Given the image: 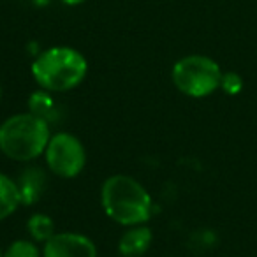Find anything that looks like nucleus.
I'll use <instances>...</instances> for the list:
<instances>
[{"label":"nucleus","mask_w":257,"mask_h":257,"mask_svg":"<svg viewBox=\"0 0 257 257\" xmlns=\"http://www.w3.org/2000/svg\"><path fill=\"white\" fill-rule=\"evenodd\" d=\"M51 138L50 123L32 113H18L0 123V152L18 162L41 157Z\"/></svg>","instance_id":"obj_3"},{"label":"nucleus","mask_w":257,"mask_h":257,"mask_svg":"<svg viewBox=\"0 0 257 257\" xmlns=\"http://www.w3.org/2000/svg\"><path fill=\"white\" fill-rule=\"evenodd\" d=\"M16 185H18L20 190L22 204L32 206L44 194V189H46V175L39 168H27L20 175V178L16 180Z\"/></svg>","instance_id":"obj_8"},{"label":"nucleus","mask_w":257,"mask_h":257,"mask_svg":"<svg viewBox=\"0 0 257 257\" xmlns=\"http://www.w3.org/2000/svg\"><path fill=\"white\" fill-rule=\"evenodd\" d=\"M0 257H4V252H2V250H0Z\"/></svg>","instance_id":"obj_16"},{"label":"nucleus","mask_w":257,"mask_h":257,"mask_svg":"<svg viewBox=\"0 0 257 257\" xmlns=\"http://www.w3.org/2000/svg\"><path fill=\"white\" fill-rule=\"evenodd\" d=\"M60 2L65 6H79V4H83V2H86V0H60Z\"/></svg>","instance_id":"obj_15"},{"label":"nucleus","mask_w":257,"mask_h":257,"mask_svg":"<svg viewBox=\"0 0 257 257\" xmlns=\"http://www.w3.org/2000/svg\"><path fill=\"white\" fill-rule=\"evenodd\" d=\"M30 2H32L34 6H37V8H46L51 0H30Z\"/></svg>","instance_id":"obj_14"},{"label":"nucleus","mask_w":257,"mask_h":257,"mask_svg":"<svg viewBox=\"0 0 257 257\" xmlns=\"http://www.w3.org/2000/svg\"><path fill=\"white\" fill-rule=\"evenodd\" d=\"M30 72L43 90L62 93L81 85L88 72V62L74 48L53 46L37 55L30 65Z\"/></svg>","instance_id":"obj_2"},{"label":"nucleus","mask_w":257,"mask_h":257,"mask_svg":"<svg viewBox=\"0 0 257 257\" xmlns=\"http://www.w3.org/2000/svg\"><path fill=\"white\" fill-rule=\"evenodd\" d=\"M4 257H43L39 252L37 245L34 241H27V239H16L6 248Z\"/></svg>","instance_id":"obj_12"},{"label":"nucleus","mask_w":257,"mask_h":257,"mask_svg":"<svg viewBox=\"0 0 257 257\" xmlns=\"http://www.w3.org/2000/svg\"><path fill=\"white\" fill-rule=\"evenodd\" d=\"M22 204L18 185L8 175L0 173V222L11 217Z\"/></svg>","instance_id":"obj_9"},{"label":"nucleus","mask_w":257,"mask_h":257,"mask_svg":"<svg viewBox=\"0 0 257 257\" xmlns=\"http://www.w3.org/2000/svg\"><path fill=\"white\" fill-rule=\"evenodd\" d=\"M43 257H97V246L79 232H55L44 243Z\"/></svg>","instance_id":"obj_6"},{"label":"nucleus","mask_w":257,"mask_h":257,"mask_svg":"<svg viewBox=\"0 0 257 257\" xmlns=\"http://www.w3.org/2000/svg\"><path fill=\"white\" fill-rule=\"evenodd\" d=\"M220 88L227 95H238L243 90V79L238 72H224L220 79Z\"/></svg>","instance_id":"obj_13"},{"label":"nucleus","mask_w":257,"mask_h":257,"mask_svg":"<svg viewBox=\"0 0 257 257\" xmlns=\"http://www.w3.org/2000/svg\"><path fill=\"white\" fill-rule=\"evenodd\" d=\"M27 231L36 243H46L55 236V222L46 213H34L27 220Z\"/></svg>","instance_id":"obj_11"},{"label":"nucleus","mask_w":257,"mask_h":257,"mask_svg":"<svg viewBox=\"0 0 257 257\" xmlns=\"http://www.w3.org/2000/svg\"><path fill=\"white\" fill-rule=\"evenodd\" d=\"M100 203L107 217L123 227L150 220L154 201L148 190L128 175H113L102 183Z\"/></svg>","instance_id":"obj_1"},{"label":"nucleus","mask_w":257,"mask_h":257,"mask_svg":"<svg viewBox=\"0 0 257 257\" xmlns=\"http://www.w3.org/2000/svg\"><path fill=\"white\" fill-rule=\"evenodd\" d=\"M0 97H2V90H0Z\"/></svg>","instance_id":"obj_17"},{"label":"nucleus","mask_w":257,"mask_h":257,"mask_svg":"<svg viewBox=\"0 0 257 257\" xmlns=\"http://www.w3.org/2000/svg\"><path fill=\"white\" fill-rule=\"evenodd\" d=\"M224 72L220 65L204 55H189L173 65V85L183 95L192 99H203L220 88V79Z\"/></svg>","instance_id":"obj_4"},{"label":"nucleus","mask_w":257,"mask_h":257,"mask_svg":"<svg viewBox=\"0 0 257 257\" xmlns=\"http://www.w3.org/2000/svg\"><path fill=\"white\" fill-rule=\"evenodd\" d=\"M29 113L36 114L37 118L48 121V123L57 120L58 118L57 102L51 97V92H46V90L34 92L29 99Z\"/></svg>","instance_id":"obj_10"},{"label":"nucleus","mask_w":257,"mask_h":257,"mask_svg":"<svg viewBox=\"0 0 257 257\" xmlns=\"http://www.w3.org/2000/svg\"><path fill=\"white\" fill-rule=\"evenodd\" d=\"M154 234L145 224L128 227L118 241V252L121 257H141L152 245Z\"/></svg>","instance_id":"obj_7"},{"label":"nucleus","mask_w":257,"mask_h":257,"mask_svg":"<svg viewBox=\"0 0 257 257\" xmlns=\"http://www.w3.org/2000/svg\"><path fill=\"white\" fill-rule=\"evenodd\" d=\"M44 159L50 171L57 176L76 178L86 164V150L74 134L57 133L48 141Z\"/></svg>","instance_id":"obj_5"}]
</instances>
